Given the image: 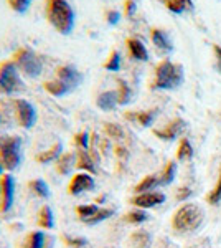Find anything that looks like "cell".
Returning a JSON list of instances; mask_svg holds the SVG:
<instances>
[{"instance_id": "1", "label": "cell", "mask_w": 221, "mask_h": 248, "mask_svg": "<svg viewBox=\"0 0 221 248\" xmlns=\"http://www.w3.org/2000/svg\"><path fill=\"white\" fill-rule=\"evenodd\" d=\"M45 17L58 33L70 35L74 30V10L68 0H45Z\"/></svg>"}, {"instance_id": "2", "label": "cell", "mask_w": 221, "mask_h": 248, "mask_svg": "<svg viewBox=\"0 0 221 248\" xmlns=\"http://www.w3.org/2000/svg\"><path fill=\"white\" fill-rule=\"evenodd\" d=\"M182 81L183 68L165 60L155 68V79L152 88H155V90H175L182 85Z\"/></svg>"}, {"instance_id": "3", "label": "cell", "mask_w": 221, "mask_h": 248, "mask_svg": "<svg viewBox=\"0 0 221 248\" xmlns=\"http://www.w3.org/2000/svg\"><path fill=\"white\" fill-rule=\"evenodd\" d=\"M12 62L17 65L20 75L27 78H38L43 71L42 58L28 46H20L18 50H15L12 55Z\"/></svg>"}, {"instance_id": "4", "label": "cell", "mask_w": 221, "mask_h": 248, "mask_svg": "<svg viewBox=\"0 0 221 248\" xmlns=\"http://www.w3.org/2000/svg\"><path fill=\"white\" fill-rule=\"evenodd\" d=\"M0 164L5 170H15L22 164V139L18 136L0 138Z\"/></svg>"}, {"instance_id": "5", "label": "cell", "mask_w": 221, "mask_h": 248, "mask_svg": "<svg viewBox=\"0 0 221 248\" xmlns=\"http://www.w3.org/2000/svg\"><path fill=\"white\" fill-rule=\"evenodd\" d=\"M203 212L195 203H185L174 214L172 225L175 230L180 232H193L202 225Z\"/></svg>"}, {"instance_id": "6", "label": "cell", "mask_w": 221, "mask_h": 248, "mask_svg": "<svg viewBox=\"0 0 221 248\" xmlns=\"http://www.w3.org/2000/svg\"><path fill=\"white\" fill-rule=\"evenodd\" d=\"M23 88V81L20 78V71L12 60L0 62V93L15 94Z\"/></svg>"}, {"instance_id": "7", "label": "cell", "mask_w": 221, "mask_h": 248, "mask_svg": "<svg viewBox=\"0 0 221 248\" xmlns=\"http://www.w3.org/2000/svg\"><path fill=\"white\" fill-rule=\"evenodd\" d=\"M12 106H14L15 119H17L20 127L30 129V127L35 126V123H37V109H35V106L31 103H28L27 99L22 98H15L12 101Z\"/></svg>"}, {"instance_id": "8", "label": "cell", "mask_w": 221, "mask_h": 248, "mask_svg": "<svg viewBox=\"0 0 221 248\" xmlns=\"http://www.w3.org/2000/svg\"><path fill=\"white\" fill-rule=\"evenodd\" d=\"M15 197V181L10 174H3L0 177V212L7 214L14 205Z\"/></svg>"}, {"instance_id": "9", "label": "cell", "mask_w": 221, "mask_h": 248, "mask_svg": "<svg viewBox=\"0 0 221 248\" xmlns=\"http://www.w3.org/2000/svg\"><path fill=\"white\" fill-rule=\"evenodd\" d=\"M55 78L68 85L71 90L78 88L83 81L81 71H78V68H74L73 65H59L55 70Z\"/></svg>"}, {"instance_id": "10", "label": "cell", "mask_w": 221, "mask_h": 248, "mask_svg": "<svg viewBox=\"0 0 221 248\" xmlns=\"http://www.w3.org/2000/svg\"><path fill=\"white\" fill-rule=\"evenodd\" d=\"M94 179L91 177L88 172H79V174L73 175L70 186H68V192L70 195H79L83 192H89L94 189Z\"/></svg>"}, {"instance_id": "11", "label": "cell", "mask_w": 221, "mask_h": 248, "mask_svg": "<svg viewBox=\"0 0 221 248\" xmlns=\"http://www.w3.org/2000/svg\"><path fill=\"white\" fill-rule=\"evenodd\" d=\"M163 201H165V195L160 194V192H142L137 197L132 199L131 203H134L139 209H150V207L162 203Z\"/></svg>"}, {"instance_id": "12", "label": "cell", "mask_w": 221, "mask_h": 248, "mask_svg": "<svg viewBox=\"0 0 221 248\" xmlns=\"http://www.w3.org/2000/svg\"><path fill=\"white\" fill-rule=\"evenodd\" d=\"M119 105L118 91H103L96 99V106L103 111H112Z\"/></svg>"}, {"instance_id": "13", "label": "cell", "mask_w": 221, "mask_h": 248, "mask_svg": "<svg viewBox=\"0 0 221 248\" xmlns=\"http://www.w3.org/2000/svg\"><path fill=\"white\" fill-rule=\"evenodd\" d=\"M126 45H127V48H129V53L134 60H139V62H147L148 60V51H147L146 45H144L140 40L127 38Z\"/></svg>"}, {"instance_id": "14", "label": "cell", "mask_w": 221, "mask_h": 248, "mask_svg": "<svg viewBox=\"0 0 221 248\" xmlns=\"http://www.w3.org/2000/svg\"><path fill=\"white\" fill-rule=\"evenodd\" d=\"M43 90L46 91V93H50L51 96H56V98H61V96H66L68 93H71V88L65 85L63 81H59V79H48V81L43 83Z\"/></svg>"}, {"instance_id": "15", "label": "cell", "mask_w": 221, "mask_h": 248, "mask_svg": "<svg viewBox=\"0 0 221 248\" xmlns=\"http://www.w3.org/2000/svg\"><path fill=\"white\" fill-rule=\"evenodd\" d=\"M61 151H63V144L61 142H55L53 146L50 147V149L43 151V153H40L37 155V162L38 164H48V162L58 161V157L63 154Z\"/></svg>"}, {"instance_id": "16", "label": "cell", "mask_w": 221, "mask_h": 248, "mask_svg": "<svg viewBox=\"0 0 221 248\" xmlns=\"http://www.w3.org/2000/svg\"><path fill=\"white\" fill-rule=\"evenodd\" d=\"M37 223H38L40 229H43V230H51V229H53V227H55V215H53L51 207L43 205L42 209H40Z\"/></svg>"}, {"instance_id": "17", "label": "cell", "mask_w": 221, "mask_h": 248, "mask_svg": "<svg viewBox=\"0 0 221 248\" xmlns=\"http://www.w3.org/2000/svg\"><path fill=\"white\" fill-rule=\"evenodd\" d=\"M150 38H152L154 45H155L157 48H159V50H163V51H172V50H174L170 38H168L162 30L154 29V30L150 31Z\"/></svg>"}, {"instance_id": "18", "label": "cell", "mask_w": 221, "mask_h": 248, "mask_svg": "<svg viewBox=\"0 0 221 248\" xmlns=\"http://www.w3.org/2000/svg\"><path fill=\"white\" fill-rule=\"evenodd\" d=\"M73 166H74V154L73 153L61 154L58 157V161H56V170H58V174H61V175H70Z\"/></svg>"}, {"instance_id": "19", "label": "cell", "mask_w": 221, "mask_h": 248, "mask_svg": "<svg viewBox=\"0 0 221 248\" xmlns=\"http://www.w3.org/2000/svg\"><path fill=\"white\" fill-rule=\"evenodd\" d=\"M183 127V121L182 119H175L172 124H168V126L165 127V129H155L154 131V134L155 136H159L160 139H174L177 134H178V131Z\"/></svg>"}, {"instance_id": "20", "label": "cell", "mask_w": 221, "mask_h": 248, "mask_svg": "<svg viewBox=\"0 0 221 248\" xmlns=\"http://www.w3.org/2000/svg\"><path fill=\"white\" fill-rule=\"evenodd\" d=\"M76 167L81 170H89V172H96L94 167V159L91 157V154L84 149H79L78 154H76Z\"/></svg>"}, {"instance_id": "21", "label": "cell", "mask_w": 221, "mask_h": 248, "mask_svg": "<svg viewBox=\"0 0 221 248\" xmlns=\"http://www.w3.org/2000/svg\"><path fill=\"white\" fill-rule=\"evenodd\" d=\"M155 114H157V109H150V111H144V113H127L126 118L131 119V121H135L137 124H140V126L147 127L154 121Z\"/></svg>"}, {"instance_id": "22", "label": "cell", "mask_w": 221, "mask_h": 248, "mask_svg": "<svg viewBox=\"0 0 221 248\" xmlns=\"http://www.w3.org/2000/svg\"><path fill=\"white\" fill-rule=\"evenodd\" d=\"M46 235L43 232H31L27 235L25 242H23V248H45L46 245Z\"/></svg>"}, {"instance_id": "23", "label": "cell", "mask_w": 221, "mask_h": 248, "mask_svg": "<svg viewBox=\"0 0 221 248\" xmlns=\"http://www.w3.org/2000/svg\"><path fill=\"white\" fill-rule=\"evenodd\" d=\"M157 186H162V184H160V175L159 174H152V175H147V177H144V181L139 182L137 186H135L134 190L139 192V194H142V192L155 189Z\"/></svg>"}, {"instance_id": "24", "label": "cell", "mask_w": 221, "mask_h": 248, "mask_svg": "<svg viewBox=\"0 0 221 248\" xmlns=\"http://www.w3.org/2000/svg\"><path fill=\"white\" fill-rule=\"evenodd\" d=\"M28 187H30V190L40 199L50 197V187H48V184L45 181H42V179H33V181H30Z\"/></svg>"}, {"instance_id": "25", "label": "cell", "mask_w": 221, "mask_h": 248, "mask_svg": "<svg viewBox=\"0 0 221 248\" xmlns=\"http://www.w3.org/2000/svg\"><path fill=\"white\" fill-rule=\"evenodd\" d=\"M165 5L174 14H183L187 9H192L193 3H192V0H165Z\"/></svg>"}, {"instance_id": "26", "label": "cell", "mask_w": 221, "mask_h": 248, "mask_svg": "<svg viewBox=\"0 0 221 248\" xmlns=\"http://www.w3.org/2000/svg\"><path fill=\"white\" fill-rule=\"evenodd\" d=\"M131 243L134 248H148L150 247V235L147 232H135L131 237Z\"/></svg>"}, {"instance_id": "27", "label": "cell", "mask_w": 221, "mask_h": 248, "mask_svg": "<svg viewBox=\"0 0 221 248\" xmlns=\"http://www.w3.org/2000/svg\"><path fill=\"white\" fill-rule=\"evenodd\" d=\"M112 214H114V210H112V209H103V207H101V209L96 212L92 217H89L88 220H84V223H86V225H96V223L104 222L106 218H109Z\"/></svg>"}, {"instance_id": "28", "label": "cell", "mask_w": 221, "mask_h": 248, "mask_svg": "<svg viewBox=\"0 0 221 248\" xmlns=\"http://www.w3.org/2000/svg\"><path fill=\"white\" fill-rule=\"evenodd\" d=\"M99 209H101V207L94 205V203H88V205L76 207V214L79 215V220H81V222H84V220H88L89 217H92V215H94Z\"/></svg>"}, {"instance_id": "29", "label": "cell", "mask_w": 221, "mask_h": 248, "mask_svg": "<svg viewBox=\"0 0 221 248\" xmlns=\"http://www.w3.org/2000/svg\"><path fill=\"white\" fill-rule=\"evenodd\" d=\"M174 179H175V162H168L167 167L160 174V184L162 186H168V184H172Z\"/></svg>"}, {"instance_id": "30", "label": "cell", "mask_w": 221, "mask_h": 248, "mask_svg": "<svg viewBox=\"0 0 221 248\" xmlns=\"http://www.w3.org/2000/svg\"><path fill=\"white\" fill-rule=\"evenodd\" d=\"M104 68H106L107 71H119L120 70V55L118 50L111 51L107 62L104 63Z\"/></svg>"}, {"instance_id": "31", "label": "cell", "mask_w": 221, "mask_h": 248, "mask_svg": "<svg viewBox=\"0 0 221 248\" xmlns=\"http://www.w3.org/2000/svg\"><path fill=\"white\" fill-rule=\"evenodd\" d=\"M118 98H119V105H127L132 98V91L131 88L126 85L124 81H119V90H118Z\"/></svg>"}, {"instance_id": "32", "label": "cell", "mask_w": 221, "mask_h": 248, "mask_svg": "<svg viewBox=\"0 0 221 248\" xmlns=\"http://www.w3.org/2000/svg\"><path fill=\"white\" fill-rule=\"evenodd\" d=\"M192 155H193V149H192L188 139H182L180 147H178V153H177V157L178 159H192Z\"/></svg>"}, {"instance_id": "33", "label": "cell", "mask_w": 221, "mask_h": 248, "mask_svg": "<svg viewBox=\"0 0 221 248\" xmlns=\"http://www.w3.org/2000/svg\"><path fill=\"white\" fill-rule=\"evenodd\" d=\"M124 218L129 223H142L148 218V215L144 210H134V212H129Z\"/></svg>"}, {"instance_id": "34", "label": "cell", "mask_w": 221, "mask_h": 248, "mask_svg": "<svg viewBox=\"0 0 221 248\" xmlns=\"http://www.w3.org/2000/svg\"><path fill=\"white\" fill-rule=\"evenodd\" d=\"M31 0H9V7L17 14H25L30 7Z\"/></svg>"}, {"instance_id": "35", "label": "cell", "mask_w": 221, "mask_h": 248, "mask_svg": "<svg viewBox=\"0 0 221 248\" xmlns=\"http://www.w3.org/2000/svg\"><path fill=\"white\" fill-rule=\"evenodd\" d=\"M89 141H91V138H89V134H88L86 131L78 133L74 136V142H76V146H78L79 149L89 151Z\"/></svg>"}, {"instance_id": "36", "label": "cell", "mask_w": 221, "mask_h": 248, "mask_svg": "<svg viewBox=\"0 0 221 248\" xmlns=\"http://www.w3.org/2000/svg\"><path fill=\"white\" fill-rule=\"evenodd\" d=\"M221 201V174H220V179H218V184H216V187L213 189V192L210 195H208V202L210 203H218Z\"/></svg>"}, {"instance_id": "37", "label": "cell", "mask_w": 221, "mask_h": 248, "mask_svg": "<svg viewBox=\"0 0 221 248\" xmlns=\"http://www.w3.org/2000/svg\"><path fill=\"white\" fill-rule=\"evenodd\" d=\"M104 129H106V133L109 134L111 138H122V134H124V131L114 123H107L106 126H104Z\"/></svg>"}, {"instance_id": "38", "label": "cell", "mask_w": 221, "mask_h": 248, "mask_svg": "<svg viewBox=\"0 0 221 248\" xmlns=\"http://www.w3.org/2000/svg\"><path fill=\"white\" fill-rule=\"evenodd\" d=\"M124 10H126L127 17H134L135 10H137V5H135V0H126L124 2Z\"/></svg>"}, {"instance_id": "39", "label": "cell", "mask_w": 221, "mask_h": 248, "mask_svg": "<svg viewBox=\"0 0 221 248\" xmlns=\"http://www.w3.org/2000/svg\"><path fill=\"white\" fill-rule=\"evenodd\" d=\"M119 18H120V14H119V12H116V10H111V12H107V14H106V20H107V23H109V25H116V23L119 22Z\"/></svg>"}, {"instance_id": "40", "label": "cell", "mask_w": 221, "mask_h": 248, "mask_svg": "<svg viewBox=\"0 0 221 248\" xmlns=\"http://www.w3.org/2000/svg\"><path fill=\"white\" fill-rule=\"evenodd\" d=\"M215 53H216V63H218V70L221 73V48L220 46H215Z\"/></svg>"}, {"instance_id": "41", "label": "cell", "mask_w": 221, "mask_h": 248, "mask_svg": "<svg viewBox=\"0 0 221 248\" xmlns=\"http://www.w3.org/2000/svg\"><path fill=\"white\" fill-rule=\"evenodd\" d=\"M190 194H192V192L188 189H182V192H178V194H177V199H178V201H183V199L188 197Z\"/></svg>"}, {"instance_id": "42", "label": "cell", "mask_w": 221, "mask_h": 248, "mask_svg": "<svg viewBox=\"0 0 221 248\" xmlns=\"http://www.w3.org/2000/svg\"><path fill=\"white\" fill-rule=\"evenodd\" d=\"M2 170H3V167H2V164H0V175H2Z\"/></svg>"}, {"instance_id": "43", "label": "cell", "mask_w": 221, "mask_h": 248, "mask_svg": "<svg viewBox=\"0 0 221 248\" xmlns=\"http://www.w3.org/2000/svg\"><path fill=\"white\" fill-rule=\"evenodd\" d=\"M0 123H2V116H0Z\"/></svg>"}]
</instances>
